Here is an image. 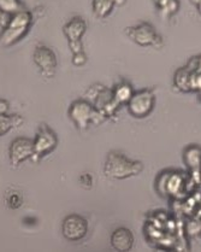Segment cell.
Here are the masks:
<instances>
[{"label":"cell","instance_id":"6da1fadb","mask_svg":"<svg viewBox=\"0 0 201 252\" xmlns=\"http://www.w3.org/2000/svg\"><path fill=\"white\" fill-rule=\"evenodd\" d=\"M144 169V163L140 160L129 159L120 152L111 151L106 156L104 174L111 180H125L141 174Z\"/></svg>","mask_w":201,"mask_h":252},{"label":"cell","instance_id":"7a4b0ae2","mask_svg":"<svg viewBox=\"0 0 201 252\" xmlns=\"http://www.w3.org/2000/svg\"><path fill=\"white\" fill-rule=\"evenodd\" d=\"M155 189L163 198L183 200L189 193L187 189V175L178 170L162 171L155 180Z\"/></svg>","mask_w":201,"mask_h":252},{"label":"cell","instance_id":"3957f363","mask_svg":"<svg viewBox=\"0 0 201 252\" xmlns=\"http://www.w3.org/2000/svg\"><path fill=\"white\" fill-rule=\"evenodd\" d=\"M31 23H33V13L29 10L12 13L9 22L0 33V46L10 47L20 42L29 33Z\"/></svg>","mask_w":201,"mask_h":252},{"label":"cell","instance_id":"277c9868","mask_svg":"<svg viewBox=\"0 0 201 252\" xmlns=\"http://www.w3.org/2000/svg\"><path fill=\"white\" fill-rule=\"evenodd\" d=\"M68 116L80 130H86L90 125H101L107 120L86 99L72 101L68 110Z\"/></svg>","mask_w":201,"mask_h":252},{"label":"cell","instance_id":"5b68a950","mask_svg":"<svg viewBox=\"0 0 201 252\" xmlns=\"http://www.w3.org/2000/svg\"><path fill=\"white\" fill-rule=\"evenodd\" d=\"M86 100L89 101L100 114H103L107 120L112 119L117 115L120 106L115 101L112 88H107L101 84L90 86L85 93Z\"/></svg>","mask_w":201,"mask_h":252},{"label":"cell","instance_id":"8992f818","mask_svg":"<svg viewBox=\"0 0 201 252\" xmlns=\"http://www.w3.org/2000/svg\"><path fill=\"white\" fill-rule=\"evenodd\" d=\"M124 33L131 41L135 42L139 46L153 47L157 50L164 46V40L162 35L148 22H141L136 26L127 27Z\"/></svg>","mask_w":201,"mask_h":252},{"label":"cell","instance_id":"52a82bcc","mask_svg":"<svg viewBox=\"0 0 201 252\" xmlns=\"http://www.w3.org/2000/svg\"><path fill=\"white\" fill-rule=\"evenodd\" d=\"M34 141V156L31 158L33 162H40L44 157L50 155L51 152L55 151L57 149L58 136L55 133V130L51 127H48L45 123H41L37 128V132L35 138L33 139Z\"/></svg>","mask_w":201,"mask_h":252},{"label":"cell","instance_id":"ba28073f","mask_svg":"<svg viewBox=\"0 0 201 252\" xmlns=\"http://www.w3.org/2000/svg\"><path fill=\"white\" fill-rule=\"evenodd\" d=\"M155 106V91L153 88H144L134 92L127 108L129 114L135 119H144L149 116Z\"/></svg>","mask_w":201,"mask_h":252},{"label":"cell","instance_id":"9c48e42d","mask_svg":"<svg viewBox=\"0 0 201 252\" xmlns=\"http://www.w3.org/2000/svg\"><path fill=\"white\" fill-rule=\"evenodd\" d=\"M33 61L42 76L46 79H52L56 76L58 69V60L52 48L46 45H37L34 48Z\"/></svg>","mask_w":201,"mask_h":252},{"label":"cell","instance_id":"30bf717a","mask_svg":"<svg viewBox=\"0 0 201 252\" xmlns=\"http://www.w3.org/2000/svg\"><path fill=\"white\" fill-rule=\"evenodd\" d=\"M88 221L77 214L68 215L61 222V234L69 241H80L87 235Z\"/></svg>","mask_w":201,"mask_h":252},{"label":"cell","instance_id":"8fae6325","mask_svg":"<svg viewBox=\"0 0 201 252\" xmlns=\"http://www.w3.org/2000/svg\"><path fill=\"white\" fill-rule=\"evenodd\" d=\"M34 156L33 139L26 136H18L13 139L9 147V159L12 167H18L26 160L31 159Z\"/></svg>","mask_w":201,"mask_h":252},{"label":"cell","instance_id":"7c38bea8","mask_svg":"<svg viewBox=\"0 0 201 252\" xmlns=\"http://www.w3.org/2000/svg\"><path fill=\"white\" fill-rule=\"evenodd\" d=\"M195 69H201V57L200 55L194 56L187 62L184 66H181L175 71L173 75V86L176 90L183 93H190L189 91V76L190 72Z\"/></svg>","mask_w":201,"mask_h":252},{"label":"cell","instance_id":"4fadbf2b","mask_svg":"<svg viewBox=\"0 0 201 252\" xmlns=\"http://www.w3.org/2000/svg\"><path fill=\"white\" fill-rule=\"evenodd\" d=\"M86 32H87V22L80 16L72 17L63 27V33L68 40V44L81 42Z\"/></svg>","mask_w":201,"mask_h":252},{"label":"cell","instance_id":"5bb4252c","mask_svg":"<svg viewBox=\"0 0 201 252\" xmlns=\"http://www.w3.org/2000/svg\"><path fill=\"white\" fill-rule=\"evenodd\" d=\"M111 245L116 251L119 252H127L133 249L134 243H135V238H134L133 232L129 228L125 227H119V228L115 229L111 234Z\"/></svg>","mask_w":201,"mask_h":252},{"label":"cell","instance_id":"9a60e30c","mask_svg":"<svg viewBox=\"0 0 201 252\" xmlns=\"http://www.w3.org/2000/svg\"><path fill=\"white\" fill-rule=\"evenodd\" d=\"M134 88L129 82L127 81H120L119 84L115 85L112 88V94H114V99L119 106L127 105L128 101L130 100L131 95L134 94Z\"/></svg>","mask_w":201,"mask_h":252},{"label":"cell","instance_id":"2e32d148","mask_svg":"<svg viewBox=\"0 0 201 252\" xmlns=\"http://www.w3.org/2000/svg\"><path fill=\"white\" fill-rule=\"evenodd\" d=\"M200 157L201 149L198 144L189 145L183 150V162L189 171L200 169Z\"/></svg>","mask_w":201,"mask_h":252},{"label":"cell","instance_id":"e0dca14e","mask_svg":"<svg viewBox=\"0 0 201 252\" xmlns=\"http://www.w3.org/2000/svg\"><path fill=\"white\" fill-rule=\"evenodd\" d=\"M24 119L21 115L0 114V136L6 135L15 128L23 126Z\"/></svg>","mask_w":201,"mask_h":252},{"label":"cell","instance_id":"ac0fdd59","mask_svg":"<svg viewBox=\"0 0 201 252\" xmlns=\"http://www.w3.org/2000/svg\"><path fill=\"white\" fill-rule=\"evenodd\" d=\"M154 6L164 20H169L178 12L179 0H153Z\"/></svg>","mask_w":201,"mask_h":252},{"label":"cell","instance_id":"d6986e66","mask_svg":"<svg viewBox=\"0 0 201 252\" xmlns=\"http://www.w3.org/2000/svg\"><path fill=\"white\" fill-rule=\"evenodd\" d=\"M114 0H93L92 9L93 13L98 18H106L115 9Z\"/></svg>","mask_w":201,"mask_h":252},{"label":"cell","instance_id":"ffe728a7","mask_svg":"<svg viewBox=\"0 0 201 252\" xmlns=\"http://www.w3.org/2000/svg\"><path fill=\"white\" fill-rule=\"evenodd\" d=\"M0 10L9 13H16L26 9L21 0H0Z\"/></svg>","mask_w":201,"mask_h":252},{"label":"cell","instance_id":"44dd1931","mask_svg":"<svg viewBox=\"0 0 201 252\" xmlns=\"http://www.w3.org/2000/svg\"><path fill=\"white\" fill-rule=\"evenodd\" d=\"M186 234L189 237L194 238L195 235L200 234V221L199 219H195L194 216H192V219L189 220L188 223L186 224Z\"/></svg>","mask_w":201,"mask_h":252},{"label":"cell","instance_id":"7402d4cb","mask_svg":"<svg viewBox=\"0 0 201 252\" xmlns=\"http://www.w3.org/2000/svg\"><path fill=\"white\" fill-rule=\"evenodd\" d=\"M22 204H23V198L21 193L13 192L9 195V198H7V205H9V208L12 209V210H16V209L21 208Z\"/></svg>","mask_w":201,"mask_h":252},{"label":"cell","instance_id":"603a6c76","mask_svg":"<svg viewBox=\"0 0 201 252\" xmlns=\"http://www.w3.org/2000/svg\"><path fill=\"white\" fill-rule=\"evenodd\" d=\"M88 62V56L85 52V50L81 52H77L72 55V64L75 66H83Z\"/></svg>","mask_w":201,"mask_h":252},{"label":"cell","instance_id":"cb8c5ba5","mask_svg":"<svg viewBox=\"0 0 201 252\" xmlns=\"http://www.w3.org/2000/svg\"><path fill=\"white\" fill-rule=\"evenodd\" d=\"M79 181L80 184H81V186L85 187V189H90V187L93 186V178L92 175L88 173L81 174L79 178Z\"/></svg>","mask_w":201,"mask_h":252},{"label":"cell","instance_id":"d4e9b609","mask_svg":"<svg viewBox=\"0 0 201 252\" xmlns=\"http://www.w3.org/2000/svg\"><path fill=\"white\" fill-rule=\"evenodd\" d=\"M12 13H9V12H5L2 11V10H0V28H5V26H6L7 22H9L10 17H11Z\"/></svg>","mask_w":201,"mask_h":252},{"label":"cell","instance_id":"484cf974","mask_svg":"<svg viewBox=\"0 0 201 252\" xmlns=\"http://www.w3.org/2000/svg\"><path fill=\"white\" fill-rule=\"evenodd\" d=\"M10 103L6 99H0V114H9Z\"/></svg>","mask_w":201,"mask_h":252},{"label":"cell","instance_id":"4316f807","mask_svg":"<svg viewBox=\"0 0 201 252\" xmlns=\"http://www.w3.org/2000/svg\"><path fill=\"white\" fill-rule=\"evenodd\" d=\"M190 2H192V4L194 5L195 7H197V10H198V11L200 12V9H201V7H200L201 0H190Z\"/></svg>","mask_w":201,"mask_h":252},{"label":"cell","instance_id":"83f0119b","mask_svg":"<svg viewBox=\"0 0 201 252\" xmlns=\"http://www.w3.org/2000/svg\"><path fill=\"white\" fill-rule=\"evenodd\" d=\"M114 1L116 6H122V5H124L127 2V0H114Z\"/></svg>","mask_w":201,"mask_h":252}]
</instances>
